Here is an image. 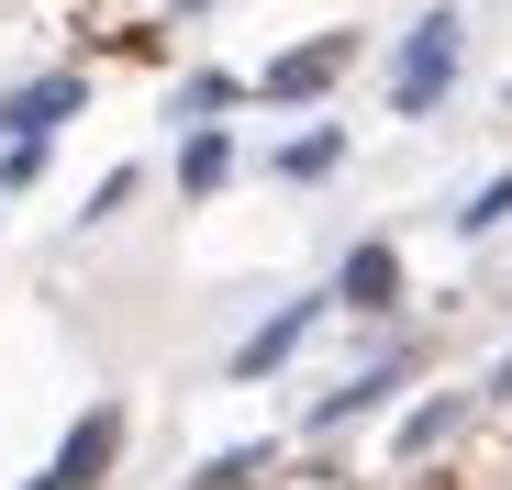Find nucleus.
Returning <instances> with one entry per match:
<instances>
[{"instance_id": "obj_1", "label": "nucleus", "mask_w": 512, "mask_h": 490, "mask_svg": "<svg viewBox=\"0 0 512 490\" xmlns=\"http://www.w3.org/2000/svg\"><path fill=\"white\" fill-rule=\"evenodd\" d=\"M457 45H468L457 12H423V34H412L401 67H390V101H401V112H435V101L457 90Z\"/></svg>"}, {"instance_id": "obj_2", "label": "nucleus", "mask_w": 512, "mask_h": 490, "mask_svg": "<svg viewBox=\"0 0 512 490\" xmlns=\"http://www.w3.org/2000/svg\"><path fill=\"white\" fill-rule=\"evenodd\" d=\"M112 446H123V413H78V435L56 446V468H45L34 490H90V479L112 468Z\"/></svg>"}, {"instance_id": "obj_3", "label": "nucleus", "mask_w": 512, "mask_h": 490, "mask_svg": "<svg viewBox=\"0 0 512 490\" xmlns=\"http://www.w3.org/2000/svg\"><path fill=\"white\" fill-rule=\"evenodd\" d=\"M312 323H323V301H279V312H268V323H256V335L234 346V379H279V357L312 335Z\"/></svg>"}, {"instance_id": "obj_4", "label": "nucleus", "mask_w": 512, "mask_h": 490, "mask_svg": "<svg viewBox=\"0 0 512 490\" xmlns=\"http://www.w3.org/2000/svg\"><path fill=\"white\" fill-rule=\"evenodd\" d=\"M357 45L346 34H323V45H290L279 67H268V101H301V90H334V67H346Z\"/></svg>"}, {"instance_id": "obj_5", "label": "nucleus", "mask_w": 512, "mask_h": 490, "mask_svg": "<svg viewBox=\"0 0 512 490\" xmlns=\"http://www.w3.org/2000/svg\"><path fill=\"white\" fill-rule=\"evenodd\" d=\"M78 101H90V90H78V78H34V90L12 101V123H23V145H45V134H56V123H67Z\"/></svg>"}, {"instance_id": "obj_6", "label": "nucleus", "mask_w": 512, "mask_h": 490, "mask_svg": "<svg viewBox=\"0 0 512 490\" xmlns=\"http://www.w3.org/2000/svg\"><path fill=\"white\" fill-rule=\"evenodd\" d=\"M346 301H357V312L401 301V257H390V245H357V257H346Z\"/></svg>"}, {"instance_id": "obj_7", "label": "nucleus", "mask_w": 512, "mask_h": 490, "mask_svg": "<svg viewBox=\"0 0 512 490\" xmlns=\"http://www.w3.org/2000/svg\"><path fill=\"white\" fill-rule=\"evenodd\" d=\"M334 168H346V134H334V123H323V134H290V145H279V179H334Z\"/></svg>"}, {"instance_id": "obj_8", "label": "nucleus", "mask_w": 512, "mask_h": 490, "mask_svg": "<svg viewBox=\"0 0 512 490\" xmlns=\"http://www.w3.org/2000/svg\"><path fill=\"white\" fill-rule=\"evenodd\" d=\"M390 390H401V357H379L368 379H346V390H334V401H323V413H312V424H357V413H368V401H390Z\"/></svg>"}, {"instance_id": "obj_9", "label": "nucleus", "mask_w": 512, "mask_h": 490, "mask_svg": "<svg viewBox=\"0 0 512 490\" xmlns=\"http://www.w3.org/2000/svg\"><path fill=\"white\" fill-rule=\"evenodd\" d=\"M223 179H234V145H223V134L201 123V134H190V156H179V190L201 201V190H223Z\"/></svg>"}, {"instance_id": "obj_10", "label": "nucleus", "mask_w": 512, "mask_h": 490, "mask_svg": "<svg viewBox=\"0 0 512 490\" xmlns=\"http://www.w3.org/2000/svg\"><path fill=\"white\" fill-rule=\"evenodd\" d=\"M234 101H245V90H234V78H212V67L179 90V112H190V123H212V112H234Z\"/></svg>"}, {"instance_id": "obj_11", "label": "nucleus", "mask_w": 512, "mask_h": 490, "mask_svg": "<svg viewBox=\"0 0 512 490\" xmlns=\"http://www.w3.org/2000/svg\"><path fill=\"white\" fill-rule=\"evenodd\" d=\"M490 223H512V168H501V179H490V190L457 212V234H490Z\"/></svg>"}, {"instance_id": "obj_12", "label": "nucleus", "mask_w": 512, "mask_h": 490, "mask_svg": "<svg viewBox=\"0 0 512 490\" xmlns=\"http://www.w3.org/2000/svg\"><path fill=\"white\" fill-rule=\"evenodd\" d=\"M446 424H457V401H423V413L401 424V457H423V446H446Z\"/></svg>"}, {"instance_id": "obj_13", "label": "nucleus", "mask_w": 512, "mask_h": 490, "mask_svg": "<svg viewBox=\"0 0 512 490\" xmlns=\"http://www.w3.org/2000/svg\"><path fill=\"white\" fill-rule=\"evenodd\" d=\"M490 390H501V401H512V357H501V368H490Z\"/></svg>"}]
</instances>
